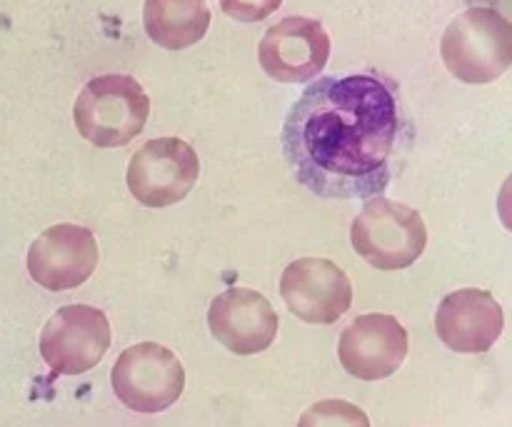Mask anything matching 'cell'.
Instances as JSON below:
<instances>
[{
  "label": "cell",
  "mask_w": 512,
  "mask_h": 427,
  "mask_svg": "<svg viewBox=\"0 0 512 427\" xmlns=\"http://www.w3.org/2000/svg\"><path fill=\"white\" fill-rule=\"evenodd\" d=\"M410 138L395 80L380 73L318 78L283 123V155L295 180L325 200L385 193Z\"/></svg>",
  "instance_id": "obj_1"
},
{
  "label": "cell",
  "mask_w": 512,
  "mask_h": 427,
  "mask_svg": "<svg viewBox=\"0 0 512 427\" xmlns=\"http://www.w3.org/2000/svg\"><path fill=\"white\" fill-rule=\"evenodd\" d=\"M150 98L133 75L108 73L88 80L73 108L78 133L98 148H120L143 133Z\"/></svg>",
  "instance_id": "obj_2"
},
{
  "label": "cell",
  "mask_w": 512,
  "mask_h": 427,
  "mask_svg": "<svg viewBox=\"0 0 512 427\" xmlns=\"http://www.w3.org/2000/svg\"><path fill=\"white\" fill-rule=\"evenodd\" d=\"M355 253L378 270L410 268L428 245V228L415 208L395 200L370 198L350 225Z\"/></svg>",
  "instance_id": "obj_3"
},
{
  "label": "cell",
  "mask_w": 512,
  "mask_h": 427,
  "mask_svg": "<svg viewBox=\"0 0 512 427\" xmlns=\"http://www.w3.org/2000/svg\"><path fill=\"white\" fill-rule=\"evenodd\" d=\"M445 65L463 83H490L512 63V25L490 8L465 10L440 43Z\"/></svg>",
  "instance_id": "obj_4"
},
{
  "label": "cell",
  "mask_w": 512,
  "mask_h": 427,
  "mask_svg": "<svg viewBox=\"0 0 512 427\" xmlns=\"http://www.w3.org/2000/svg\"><path fill=\"white\" fill-rule=\"evenodd\" d=\"M113 393L128 410L155 415L180 400L185 388L183 363L158 343H140L123 350L110 373Z\"/></svg>",
  "instance_id": "obj_5"
},
{
  "label": "cell",
  "mask_w": 512,
  "mask_h": 427,
  "mask_svg": "<svg viewBox=\"0 0 512 427\" xmlns=\"http://www.w3.org/2000/svg\"><path fill=\"white\" fill-rule=\"evenodd\" d=\"M200 175L198 153L180 138L148 140L128 165V190L145 208H168L188 198Z\"/></svg>",
  "instance_id": "obj_6"
},
{
  "label": "cell",
  "mask_w": 512,
  "mask_h": 427,
  "mask_svg": "<svg viewBox=\"0 0 512 427\" xmlns=\"http://www.w3.org/2000/svg\"><path fill=\"white\" fill-rule=\"evenodd\" d=\"M110 323L93 305H65L55 310L40 333V355L58 375H83L105 358Z\"/></svg>",
  "instance_id": "obj_7"
},
{
  "label": "cell",
  "mask_w": 512,
  "mask_h": 427,
  "mask_svg": "<svg viewBox=\"0 0 512 427\" xmlns=\"http://www.w3.org/2000/svg\"><path fill=\"white\" fill-rule=\"evenodd\" d=\"M280 295L298 320L333 325L353 305V285L343 268L325 258H300L285 268Z\"/></svg>",
  "instance_id": "obj_8"
},
{
  "label": "cell",
  "mask_w": 512,
  "mask_h": 427,
  "mask_svg": "<svg viewBox=\"0 0 512 427\" xmlns=\"http://www.w3.org/2000/svg\"><path fill=\"white\" fill-rule=\"evenodd\" d=\"M330 58V35L323 23L290 15L268 28L258 48L265 73L278 83H308L323 73Z\"/></svg>",
  "instance_id": "obj_9"
},
{
  "label": "cell",
  "mask_w": 512,
  "mask_h": 427,
  "mask_svg": "<svg viewBox=\"0 0 512 427\" xmlns=\"http://www.w3.org/2000/svg\"><path fill=\"white\" fill-rule=\"evenodd\" d=\"M98 268V243L83 225L60 223L43 230L28 250V273L40 288L63 293L90 280Z\"/></svg>",
  "instance_id": "obj_10"
},
{
  "label": "cell",
  "mask_w": 512,
  "mask_h": 427,
  "mask_svg": "<svg viewBox=\"0 0 512 427\" xmlns=\"http://www.w3.org/2000/svg\"><path fill=\"white\" fill-rule=\"evenodd\" d=\"M338 358L353 378L365 383L385 380L408 358V333L393 315H360L340 335Z\"/></svg>",
  "instance_id": "obj_11"
},
{
  "label": "cell",
  "mask_w": 512,
  "mask_h": 427,
  "mask_svg": "<svg viewBox=\"0 0 512 427\" xmlns=\"http://www.w3.org/2000/svg\"><path fill=\"white\" fill-rule=\"evenodd\" d=\"M210 333L235 355L263 353L278 335V313L263 293L228 288L208 308Z\"/></svg>",
  "instance_id": "obj_12"
},
{
  "label": "cell",
  "mask_w": 512,
  "mask_h": 427,
  "mask_svg": "<svg viewBox=\"0 0 512 427\" xmlns=\"http://www.w3.org/2000/svg\"><path fill=\"white\" fill-rule=\"evenodd\" d=\"M505 315L488 290L465 288L445 295L435 313V333L463 355L488 353L503 333Z\"/></svg>",
  "instance_id": "obj_13"
},
{
  "label": "cell",
  "mask_w": 512,
  "mask_h": 427,
  "mask_svg": "<svg viewBox=\"0 0 512 427\" xmlns=\"http://www.w3.org/2000/svg\"><path fill=\"white\" fill-rule=\"evenodd\" d=\"M143 25L160 48L185 50L208 33V0H145Z\"/></svg>",
  "instance_id": "obj_14"
},
{
  "label": "cell",
  "mask_w": 512,
  "mask_h": 427,
  "mask_svg": "<svg viewBox=\"0 0 512 427\" xmlns=\"http://www.w3.org/2000/svg\"><path fill=\"white\" fill-rule=\"evenodd\" d=\"M298 427H370L368 415L348 400H320L300 415Z\"/></svg>",
  "instance_id": "obj_15"
},
{
  "label": "cell",
  "mask_w": 512,
  "mask_h": 427,
  "mask_svg": "<svg viewBox=\"0 0 512 427\" xmlns=\"http://www.w3.org/2000/svg\"><path fill=\"white\" fill-rule=\"evenodd\" d=\"M283 5V0H220L225 15L240 23H258L273 15Z\"/></svg>",
  "instance_id": "obj_16"
},
{
  "label": "cell",
  "mask_w": 512,
  "mask_h": 427,
  "mask_svg": "<svg viewBox=\"0 0 512 427\" xmlns=\"http://www.w3.org/2000/svg\"><path fill=\"white\" fill-rule=\"evenodd\" d=\"M498 215H500V223L512 233V173L508 175V180L503 183L498 195Z\"/></svg>",
  "instance_id": "obj_17"
}]
</instances>
